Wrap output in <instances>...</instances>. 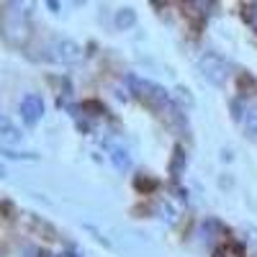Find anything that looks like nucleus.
<instances>
[{"mask_svg":"<svg viewBox=\"0 0 257 257\" xmlns=\"http://www.w3.org/2000/svg\"><path fill=\"white\" fill-rule=\"evenodd\" d=\"M126 85H128V90L134 93V98L144 100L147 105H152V108L157 111H170L175 105L173 95H170L162 85L152 82V80H147V77H139V75H126Z\"/></svg>","mask_w":257,"mask_h":257,"instance_id":"nucleus-1","label":"nucleus"},{"mask_svg":"<svg viewBox=\"0 0 257 257\" xmlns=\"http://www.w3.org/2000/svg\"><path fill=\"white\" fill-rule=\"evenodd\" d=\"M198 72L206 82L221 88V85H226V80H229V62L216 52H203L198 57Z\"/></svg>","mask_w":257,"mask_h":257,"instance_id":"nucleus-2","label":"nucleus"},{"mask_svg":"<svg viewBox=\"0 0 257 257\" xmlns=\"http://www.w3.org/2000/svg\"><path fill=\"white\" fill-rule=\"evenodd\" d=\"M47 57L52 59V62H57V64H77L80 59H82V47L77 44V41H72V39H54L52 44L47 47Z\"/></svg>","mask_w":257,"mask_h":257,"instance_id":"nucleus-3","label":"nucleus"},{"mask_svg":"<svg viewBox=\"0 0 257 257\" xmlns=\"http://www.w3.org/2000/svg\"><path fill=\"white\" fill-rule=\"evenodd\" d=\"M21 118H24L26 126H36L41 121V116H44V100H41V95L36 93H29L21 98Z\"/></svg>","mask_w":257,"mask_h":257,"instance_id":"nucleus-4","label":"nucleus"},{"mask_svg":"<svg viewBox=\"0 0 257 257\" xmlns=\"http://www.w3.org/2000/svg\"><path fill=\"white\" fill-rule=\"evenodd\" d=\"M105 149H108V157H111V162H113V167L118 170V173H128V170H132V155H128L126 147L105 142Z\"/></svg>","mask_w":257,"mask_h":257,"instance_id":"nucleus-5","label":"nucleus"},{"mask_svg":"<svg viewBox=\"0 0 257 257\" xmlns=\"http://www.w3.org/2000/svg\"><path fill=\"white\" fill-rule=\"evenodd\" d=\"M24 18H18V16H8L6 18V39L13 41V44H24V41L29 39V31H26V24H21Z\"/></svg>","mask_w":257,"mask_h":257,"instance_id":"nucleus-6","label":"nucleus"},{"mask_svg":"<svg viewBox=\"0 0 257 257\" xmlns=\"http://www.w3.org/2000/svg\"><path fill=\"white\" fill-rule=\"evenodd\" d=\"M21 142H24V134H21L18 128L11 123L8 116H3V118H0V144H3V147H13V144H21Z\"/></svg>","mask_w":257,"mask_h":257,"instance_id":"nucleus-7","label":"nucleus"},{"mask_svg":"<svg viewBox=\"0 0 257 257\" xmlns=\"http://www.w3.org/2000/svg\"><path fill=\"white\" fill-rule=\"evenodd\" d=\"M6 3H8V11L18 18H29L36 11V0H6Z\"/></svg>","mask_w":257,"mask_h":257,"instance_id":"nucleus-8","label":"nucleus"},{"mask_svg":"<svg viewBox=\"0 0 257 257\" xmlns=\"http://www.w3.org/2000/svg\"><path fill=\"white\" fill-rule=\"evenodd\" d=\"M113 24L118 31H128V29H134L137 26V11L134 8H121L113 18Z\"/></svg>","mask_w":257,"mask_h":257,"instance_id":"nucleus-9","label":"nucleus"},{"mask_svg":"<svg viewBox=\"0 0 257 257\" xmlns=\"http://www.w3.org/2000/svg\"><path fill=\"white\" fill-rule=\"evenodd\" d=\"M239 121H242V126H244L247 134L257 137V103L247 105V108L242 111V116H239Z\"/></svg>","mask_w":257,"mask_h":257,"instance_id":"nucleus-10","label":"nucleus"},{"mask_svg":"<svg viewBox=\"0 0 257 257\" xmlns=\"http://www.w3.org/2000/svg\"><path fill=\"white\" fill-rule=\"evenodd\" d=\"M157 216H160L162 221H167V224H175L180 213H178V208H175L173 203H170V201L165 198V201H160V203H157Z\"/></svg>","mask_w":257,"mask_h":257,"instance_id":"nucleus-11","label":"nucleus"},{"mask_svg":"<svg viewBox=\"0 0 257 257\" xmlns=\"http://www.w3.org/2000/svg\"><path fill=\"white\" fill-rule=\"evenodd\" d=\"M173 100H175V105H178L180 111H190L193 105H196L190 90H185V88H175V90H173Z\"/></svg>","mask_w":257,"mask_h":257,"instance_id":"nucleus-12","label":"nucleus"},{"mask_svg":"<svg viewBox=\"0 0 257 257\" xmlns=\"http://www.w3.org/2000/svg\"><path fill=\"white\" fill-rule=\"evenodd\" d=\"M213 257H242V247L234 242H226L219 249H213Z\"/></svg>","mask_w":257,"mask_h":257,"instance_id":"nucleus-13","label":"nucleus"},{"mask_svg":"<svg viewBox=\"0 0 257 257\" xmlns=\"http://www.w3.org/2000/svg\"><path fill=\"white\" fill-rule=\"evenodd\" d=\"M3 157L6 160H26V162H36L39 160L34 152H24V155H21V152H13L11 147H3Z\"/></svg>","mask_w":257,"mask_h":257,"instance_id":"nucleus-14","label":"nucleus"},{"mask_svg":"<svg viewBox=\"0 0 257 257\" xmlns=\"http://www.w3.org/2000/svg\"><path fill=\"white\" fill-rule=\"evenodd\" d=\"M244 21H247V24H249V26H252V29L257 31V6H254V8H247V11H244Z\"/></svg>","mask_w":257,"mask_h":257,"instance_id":"nucleus-15","label":"nucleus"},{"mask_svg":"<svg viewBox=\"0 0 257 257\" xmlns=\"http://www.w3.org/2000/svg\"><path fill=\"white\" fill-rule=\"evenodd\" d=\"M175 152H178V160L173 162V175H178V173H180V165H183V157H185V155H183V149H180V147L175 149Z\"/></svg>","mask_w":257,"mask_h":257,"instance_id":"nucleus-16","label":"nucleus"},{"mask_svg":"<svg viewBox=\"0 0 257 257\" xmlns=\"http://www.w3.org/2000/svg\"><path fill=\"white\" fill-rule=\"evenodd\" d=\"M47 3H49V8H52V11H54V13H57V11H59V6H57V0H47Z\"/></svg>","mask_w":257,"mask_h":257,"instance_id":"nucleus-17","label":"nucleus"},{"mask_svg":"<svg viewBox=\"0 0 257 257\" xmlns=\"http://www.w3.org/2000/svg\"><path fill=\"white\" fill-rule=\"evenodd\" d=\"M64 257H77V254H75V252L70 249V252H64Z\"/></svg>","mask_w":257,"mask_h":257,"instance_id":"nucleus-18","label":"nucleus"},{"mask_svg":"<svg viewBox=\"0 0 257 257\" xmlns=\"http://www.w3.org/2000/svg\"><path fill=\"white\" fill-rule=\"evenodd\" d=\"M72 3H75V6H82V3H85V0H72Z\"/></svg>","mask_w":257,"mask_h":257,"instance_id":"nucleus-19","label":"nucleus"}]
</instances>
